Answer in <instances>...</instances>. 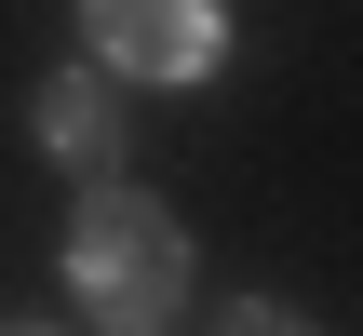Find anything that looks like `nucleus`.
<instances>
[{"instance_id":"obj_1","label":"nucleus","mask_w":363,"mask_h":336,"mask_svg":"<svg viewBox=\"0 0 363 336\" xmlns=\"http://www.w3.org/2000/svg\"><path fill=\"white\" fill-rule=\"evenodd\" d=\"M67 283H81V310H94L108 336H162V323H175V296H189V242H175L162 202L94 189L81 229H67Z\"/></svg>"},{"instance_id":"obj_2","label":"nucleus","mask_w":363,"mask_h":336,"mask_svg":"<svg viewBox=\"0 0 363 336\" xmlns=\"http://www.w3.org/2000/svg\"><path fill=\"white\" fill-rule=\"evenodd\" d=\"M81 27H94V54L135 67V81H202V67L229 54V13H216V0H81Z\"/></svg>"},{"instance_id":"obj_3","label":"nucleus","mask_w":363,"mask_h":336,"mask_svg":"<svg viewBox=\"0 0 363 336\" xmlns=\"http://www.w3.org/2000/svg\"><path fill=\"white\" fill-rule=\"evenodd\" d=\"M40 148H54L67 175H108V162H121V108H108L94 67H54V81H40Z\"/></svg>"},{"instance_id":"obj_4","label":"nucleus","mask_w":363,"mask_h":336,"mask_svg":"<svg viewBox=\"0 0 363 336\" xmlns=\"http://www.w3.org/2000/svg\"><path fill=\"white\" fill-rule=\"evenodd\" d=\"M216 336H310V323H296V310H269V296H242V310H229Z\"/></svg>"}]
</instances>
